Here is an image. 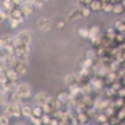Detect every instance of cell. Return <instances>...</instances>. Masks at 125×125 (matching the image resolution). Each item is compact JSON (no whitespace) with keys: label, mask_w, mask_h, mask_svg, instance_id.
<instances>
[{"label":"cell","mask_w":125,"mask_h":125,"mask_svg":"<svg viewBox=\"0 0 125 125\" xmlns=\"http://www.w3.org/2000/svg\"><path fill=\"white\" fill-rule=\"evenodd\" d=\"M15 91L19 93L22 99H29L32 97V87L29 82H18Z\"/></svg>","instance_id":"1"},{"label":"cell","mask_w":125,"mask_h":125,"mask_svg":"<svg viewBox=\"0 0 125 125\" xmlns=\"http://www.w3.org/2000/svg\"><path fill=\"white\" fill-rule=\"evenodd\" d=\"M36 26L42 32H51L54 24H53L52 20L48 18H40L36 21Z\"/></svg>","instance_id":"2"},{"label":"cell","mask_w":125,"mask_h":125,"mask_svg":"<svg viewBox=\"0 0 125 125\" xmlns=\"http://www.w3.org/2000/svg\"><path fill=\"white\" fill-rule=\"evenodd\" d=\"M14 37H17L19 41H21L22 43H25V44H29L31 45L32 44V41H33V36H32V33L30 32L29 30H22L15 35Z\"/></svg>","instance_id":"3"},{"label":"cell","mask_w":125,"mask_h":125,"mask_svg":"<svg viewBox=\"0 0 125 125\" xmlns=\"http://www.w3.org/2000/svg\"><path fill=\"white\" fill-rule=\"evenodd\" d=\"M11 67L14 69L15 73H17L20 77H21V76H25L26 73H28V65L22 62H20V61H18V59Z\"/></svg>","instance_id":"4"},{"label":"cell","mask_w":125,"mask_h":125,"mask_svg":"<svg viewBox=\"0 0 125 125\" xmlns=\"http://www.w3.org/2000/svg\"><path fill=\"white\" fill-rule=\"evenodd\" d=\"M20 10H21L23 17H30L31 14H33L35 10V7L33 6L31 2H22V4L20 6Z\"/></svg>","instance_id":"5"},{"label":"cell","mask_w":125,"mask_h":125,"mask_svg":"<svg viewBox=\"0 0 125 125\" xmlns=\"http://www.w3.org/2000/svg\"><path fill=\"white\" fill-rule=\"evenodd\" d=\"M6 76L8 78L9 81H12V82H19V79H20V76L15 73V70L12 68V67H9L6 71Z\"/></svg>","instance_id":"6"},{"label":"cell","mask_w":125,"mask_h":125,"mask_svg":"<svg viewBox=\"0 0 125 125\" xmlns=\"http://www.w3.org/2000/svg\"><path fill=\"white\" fill-rule=\"evenodd\" d=\"M46 101H47V94H46V92H44V91H41V92L36 93V94L34 95V102L36 105L41 106L42 104L45 103Z\"/></svg>","instance_id":"7"},{"label":"cell","mask_w":125,"mask_h":125,"mask_svg":"<svg viewBox=\"0 0 125 125\" xmlns=\"http://www.w3.org/2000/svg\"><path fill=\"white\" fill-rule=\"evenodd\" d=\"M9 101H10L11 103H13V104H19V105H21V104L23 103V99L20 97V94L15 90L12 91L11 97H9Z\"/></svg>","instance_id":"8"},{"label":"cell","mask_w":125,"mask_h":125,"mask_svg":"<svg viewBox=\"0 0 125 125\" xmlns=\"http://www.w3.org/2000/svg\"><path fill=\"white\" fill-rule=\"evenodd\" d=\"M20 108H21V115L25 119H28L32 114V106L29 105V104H21Z\"/></svg>","instance_id":"9"},{"label":"cell","mask_w":125,"mask_h":125,"mask_svg":"<svg viewBox=\"0 0 125 125\" xmlns=\"http://www.w3.org/2000/svg\"><path fill=\"white\" fill-rule=\"evenodd\" d=\"M17 84H18V82H12V81L7 80V81L4 82L3 84H1V86H2V89H3L4 91H7L8 93H10V92H12V91L15 90Z\"/></svg>","instance_id":"10"},{"label":"cell","mask_w":125,"mask_h":125,"mask_svg":"<svg viewBox=\"0 0 125 125\" xmlns=\"http://www.w3.org/2000/svg\"><path fill=\"white\" fill-rule=\"evenodd\" d=\"M89 8L91 11H101L102 9V1L101 0H91V2L89 3Z\"/></svg>","instance_id":"11"},{"label":"cell","mask_w":125,"mask_h":125,"mask_svg":"<svg viewBox=\"0 0 125 125\" xmlns=\"http://www.w3.org/2000/svg\"><path fill=\"white\" fill-rule=\"evenodd\" d=\"M80 18H81V15H80L79 7H77V8H73V10L69 12V14H68V20H73V21L79 20Z\"/></svg>","instance_id":"12"},{"label":"cell","mask_w":125,"mask_h":125,"mask_svg":"<svg viewBox=\"0 0 125 125\" xmlns=\"http://www.w3.org/2000/svg\"><path fill=\"white\" fill-rule=\"evenodd\" d=\"M78 80H79V78H78L76 75L69 73V75H67L66 77H65V83L69 87V86H73V84H75V83H78Z\"/></svg>","instance_id":"13"},{"label":"cell","mask_w":125,"mask_h":125,"mask_svg":"<svg viewBox=\"0 0 125 125\" xmlns=\"http://www.w3.org/2000/svg\"><path fill=\"white\" fill-rule=\"evenodd\" d=\"M99 32H100L99 26H92V28L89 30V37L88 39L91 40V43H93L94 40L97 39V36H99Z\"/></svg>","instance_id":"14"},{"label":"cell","mask_w":125,"mask_h":125,"mask_svg":"<svg viewBox=\"0 0 125 125\" xmlns=\"http://www.w3.org/2000/svg\"><path fill=\"white\" fill-rule=\"evenodd\" d=\"M12 40H13V36L10 34L1 35V36H0V47H3L7 44L12 43Z\"/></svg>","instance_id":"15"},{"label":"cell","mask_w":125,"mask_h":125,"mask_svg":"<svg viewBox=\"0 0 125 125\" xmlns=\"http://www.w3.org/2000/svg\"><path fill=\"white\" fill-rule=\"evenodd\" d=\"M112 12L114 13V14H116V15L123 14V12H124V4H123V3H120V2L113 3Z\"/></svg>","instance_id":"16"},{"label":"cell","mask_w":125,"mask_h":125,"mask_svg":"<svg viewBox=\"0 0 125 125\" xmlns=\"http://www.w3.org/2000/svg\"><path fill=\"white\" fill-rule=\"evenodd\" d=\"M9 102V93L3 89H0V106L6 105Z\"/></svg>","instance_id":"17"},{"label":"cell","mask_w":125,"mask_h":125,"mask_svg":"<svg viewBox=\"0 0 125 125\" xmlns=\"http://www.w3.org/2000/svg\"><path fill=\"white\" fill-rule=\"evenodd\" d=\"M94 119H95V121H97L98 123H101L103 125L109 124V117L106 116L105 113H99V114H97L94 116Z\"/></svg>","instance_id":"18"},{"label":"cell","mask_w":125,"mask_h":125,"mask_svg":"<svg viewBox=\"0 0 125 125\" xmlns=\"http://www.w3.org/2000/svg\"><path fill=\"white\" fill-rule=\"evenodd\" d=\"M102 87H103V82H102V80L100 79H93L92 81H91V88H92L93 91H100L102 89Z\"/></svg>","instance_id":"19"},{"label":"cell","mask_w":125,"mask_h":125,"mask_svg":"<svg viewBox=\"0 0 125 125\" xmlns=\"http://www.w3.org/2000/svg\"><path fill=\"white\" fill-rule=\"evenodd\" d=\"M88 120H89V116L87 115L86 112H78V115H77L78 124H84L88 122Z\"/></svg>","instance_id":"20"},{"label":"cell","mask_w":125,"mask_h":125,"mask_svg":"<svg viewBox=\"0 0 125 125\" xmlns=\"http://www.w3.org/2000/svg\"><path fill=\"white\" fill-rule=\"evenodd\" d=\"M79 10H80V15H81V18H89L91 15V10L89 7H87V6L79 7Z\"/></svg>","instance_id":"21"},{"label":"cell","mask_w":125,"mask_h":125,"mask_svg":"<svg viewBox=\"0 0 125 125\" xmlns=\"http://www.w3.org/2000/svg\"><path fill=\"white\" fill-rule=\"evenodd\" d=\"M57 100H59V101L62 103V105H64L65 103H67V102H69L70 101V97H69V94L68 93H66V92H62L61 94L57 97Z\"/></svg>","instance_id":"22"},{"label":"cell","mask_w":125,"mask_h":125,"mask_svg":"<svg viewBox=\"0 0 125 125\" xmlns=\"http://www.w3.org/2000/svg\"><path fill=\"white\" fill-rule=\"evenodd\" d=\"M15 56H17L18 61L24 62V64H26V65H29V62H30L29 54H22V53H19V54H15Z\"/></svg>","instance_id":"23"},{"label":"cell","mask_w":125,"mask_h":125,"mask_svg":"<svg viewBox=\"0 0 125 125\" xmlns=\"http://www.w3.org/2000/svg\"><path fill=\"white\" fill-rule=\"evenodd\" d=\"M4 50V52L7 53V55H12V54H14V46H13V44L12 43H10V44H7V45H4L3 47H2Z\"/></svg>","instance_id":"24"},{"label":"cell","mask_w":125,"mask_h":125,"mask_svg":"<svg viewBox=\"0 0 125 125\" xmlns=\"http://www.w3.org/2000/svg\"><path fill=\"white\" fill-rule=\"evenodd\" d=\"M43 114V111H42V108L40 105H35L32 108V115L37 117H41V115Z\"/></svg>","instance_id":"25"},{"label":"cell","mask_w":125,"mask_h":125,"mask_svg":"<svg viewBox=\"0 0 125 125\" xmlns=\"http://www.w3.org/2000/svg\"><path fill=\"white\" fill-rule=\"evenodd\" d=\"M22 115H21V108H20L19 104H14V110H13V115L12 117L14 119H20Z\"/></svg>","instance_id":"26"},{"label":"cell","mask_w":125,"mask_h":125,"mask_svg":"<svg viewBox=\"0 0 125 125\" xmlns=\"http://www.w3.org/2000/svg\"><path fill=\"white\" fill-rule=\"evenodd\" d=\"M7 19L9 20V24H10V28L13 29V30H14V29H18V26L21 24L17 19H13V18H7Z\"/></svg>","instance_id":"27"},{"label":"cell","mask_w":125,"mask_h":125,"mask_svg":"<svg viewBox=\"0 0 125 125\" xmlns=\"http://www.w3.org/2000/svg\"><path fill=\"white\" fill-rule=\"evenodd\" d=\"M29 119V121L31 122L32 124H34V125H41L42 124V121H41V117H37V116H34V115H32L31 114L30 116L28 117Z\"/></svg>","instance_id":"28"},{"label":"cell","mask_w":125,"mask_h":125,"mask_svg":"<svg viewBox=\"0 0 125 125\" xmlns=\"http://www.w3.org/2000/svg\"><path fill=\"white\" fill-rule=\"evenodd\" d=\"M78 33H79V35L81 37H83V39H88L89 37V29H87V28H80L79 30H78Z\"/></svg>","instance_id":"29"},{"label":"cell","mask_w":125,"mask_h":125,"mask_svg":"<svg viewBox=\"0 0 125 125\" xmlns=\"http://www.w3.org/2000/svg\"><path fill=\"white\" fill-rule=\"evenodd\" d=\"M113 104H114L115 108H123L124 105V99L122 97H119L115 101H113Z\"/></svg>","instance_id":"30"},{"label":"cell","mask_w":125,"mask_h":125,"mask_svg":"<svg viewBox=\"0 0 125 125\" xmlns=\"http://www.w3.org/2000/svg\"><path fill=\"white\" fill-rule=\"evenodd\" d=\"M41 121H42V124H50V121H51L50 114L43 113V114L41 115Z\"/></svg>","instance_id":"31"},{"label":"cell","mask_w":125,"mask_h":125,"mask_svg":"<svg viewBox=\"0 0 125 125\" xmlns=\"http://www.w3.org/2000/svg\"><path fill=\"white\" fill-rule=\"evenodd\" d=\"M9 123H10V120H9V117L7 115L4 114L0 115V125H8Z\"/></svg>","instance_id":"32"},{"label":"cell","mask_w":125,"mask_h":125,"mask_svg":"<svg viewBox=\"0 0 125 125\" xmlns=\"http://www.w3.org/2000/svg\"><path fill=\"white\" fill-rule=\"evenodd\" d=\"M9 68V65L6 59H0V71H6Z\"/></svg>","instance_id":"33"},{"label":"cell","mask_w":125,"mask_h":125,"mask_svg":"<svg viewBox=\"0 0 125 125\" xmlns=\"http://www.w3.org/2000/svg\"><path fill=\"white\" fill-rule=\"evenodd\" d=\"M32 4L35 8H43V6L45 4V1L44 0H33Z\"/></svg>","instance_id":"34"},{"label":"cell","mask_w":125,"mask_h":125,"mask_svg":"<svg viewBox=\"0 0 125 125\" xmlns=\"http://www.w3.org/2000/svg\"><path fill=\"white\" fill-rule=\"evenodd\" d=\"M105 94H106V97L108 98H111V97H113L114 94H116V91H115L112 87H110V88L105 89Z\"/></svg>","instance_id":"35"},{"label":"cell","mask_w":125,"mask_h":125,"mask_svg":"<svg viewBox=\"0 0 125 125\" xmlns=\"http://www.w3.org/2000/svg\"><path fill=\"white\" fill-rule=\"evenodd\" d=\"M90 67H92V59L86 58V61L82 62V68H90Z\"/></svg>","instance_id":"36"},{"label":"cell","mask_w":125,"mask_h":125,"mask_svg":"<svg viewBox=\"0 0 125 125\" xmlns=\"http://www.w3.org/2000/svg\"><path fill=\"white\" fill-rule=\"evenodd\" d=\"M7 80H8V78L6 76V73L4 71H0V84H3Z\"/></svg>","instance_id":"37"},{"label":"cell","mask_w":125,"mask_h":125,"mask_svg":"<svg viewBox=\"0 0 125 125\" xmlns=\"http://www.w3.org/2000/svg\"><path fill=\"white\" fill-rule=\"evenodd\" d=\"M111 87H112V88L114 89L115 91H117L122 87V84H121V82H120V81H116V80H114V81L112 82V86H111Z\"/></svg>","instance_id":"38"},{"label":"cell","mask_w":125,"mask_h":125,"mask_svg":"<svg viewBox=\"0 0 125 125\" xmlns=\"http://www.w3.org/2000/svg\"><path fill=\"white\" fill-rule=\"evenodd\" d=\"M114 40H116L117 42H123L124 41V34L123 33H116Z\"/></svg>","instance_id":"39"},{"label":"cell","mask_w":125,"mask_h":125,"mask_svg":"<svg viewBox=\"0 0 125 125\" xmlns=\"http://www.w3.org/2000/svg\"><path fill=\"white\" fill-rule=\"evenodd\" d=\"M115 31H117L119 33H123V34H124V32H125V24L121 23L116 29H115Z\"/></svg>","instance_id":"40"},{"label":"cell","mask_w":125,"mask_h":125,"mask_svg":"<svg viewBox=\"0 0 125 125\" xmlns=\"http://www.w3.org/2000/svg\"><path fill=\"white\" fill-rule=\"evenodd\" d=\"M116 94L119 95V97H122V98H124V95H125V89L123 88V87H121V88H120L119 90L116 91Z\"/></svg>","instance_id":"41"},{"label":"cell","mask_w":125,"mask_h":125,"mask_svg":"<svg viewBox=\"0 0 125 125\" xmlns=\"http://www.w3.org/2000/svg\"><path fill=\"white\" fill-rule=\"evenodd\" d=\"M124 116H125V110H124V109H122V110L119 112V114H117V119L121 121V120L124 119Z\"/></svg>","instance_id":"42"},{"label":"cell","mask_w":125,"mask_h":125,"mask_svg":"<svg viewBox=\"0 0 125 125\" xmlns=\"http://www.w3.org/2000/svg\"><path fill=\"white\" fill-rule=\"evenodd\" d=\"M120 122V120L117 119V117H114V115H112L111 116V121L109 122V123H111V124H115V123H119Z\"/></svg>","instance_id":"43"},{"label":"cell","mask_w":125,"mask_h":125,"mask_svg":"<svg viewBox=\"0 0 125 125\" xmlns=\"http://www.w3.org/2000/svg\"><path fill=\"white\" fill-rule=\"evenodd\" d=\"M58 119L57 117H55V119H51V121H50V124L51 125H57L58 124Z\"/></svg>","instance_id":"44"},{"label":"cell","mask_w":125,"mask_h":125,"mask_svg":"<svg viewBox=\"0 0 125 125\" xmlns=\"http://www.w3.org/2000/svg\"><path fill=\"white\" fill-rule=\"evenodd\" d=\"M116 31H115L114 28H109L106 29V34H111V33H115Z\"/></svg>","instance_id":"45"},{"label":"cell","mask_w":125,"mask_h":125,"mask_svg":"<svg viewBox=\"0 0 125 125\" xmlns=\"http://www.w3.org/2000/svg\"><path fill=\"white\" fill-rule=\"evenodd\" d=\"M57 26H58L59 29H62V28H65V22H64V21H59L58 23H57Z\"/></svg>","instance_id":"46"},{"label":"cell","mask_w":125,"mask_h":125,"mask_svg":"<svg viewBox=\"0 0 125 125\" xmlns=\"http://www.w3.org/2000/svg\"><path fill=\"white\" fill-rule=\"evenodd\" d=\"M123 22H124L123 20H119V21H116V22H115V24H114V26H113V28H114V29H116L117 26H119L121 23H123Z\"/></svg>","instance_id":"47"},{"label":"cell","mask_w":125,"mask_h":125,"mask_svg":"<svg viewBox=\"0 0 125 125\" xmlns=\"http://www.w3.org/2000/svg\"><path fill=\"white\" fill-rule=\"evenodd\" d=\"M83 1H84V0H77V3H79V4H83Z\"/></svg>","instance_id":"48"},{"label":"cell","mask_w":125,"mask_h":125,"mask_svg":"<svg viewBox=\"0 0 125 125\" xmlns=\"http://www.w3.org/2000/svg\"><path fill=\"white\" fill-rule=\"evenodd\" d=\"M32 1L33 0H22V2H31V3H32Z\"/></svg>","instance_id":"49"},{"label":"cell","mask_w":125,"mask_h":125,"mask_svg":"<svg viewBox=\"0 0 125 125\" xmlns=\"http://www.w3.org/2000/svg\"><path fill=\"white\" fill-rule=\"evenodd\" d=\"M44 1H45V2H47V1H50V0H44Z\"/></svg>","instance_id":"50"}]
</instances>
